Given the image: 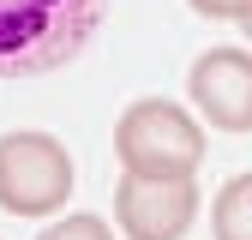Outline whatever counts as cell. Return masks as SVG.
I'll use <instances>...</instances> for the list:
<instances>
[{
	"mask_svg": "<svg viewBox=\"0 0 252 240\" xmlns=\"http://www.w3.org/2000/svg\"><path fill=\"white\" fill-rule=\"evenodd\" d=\"M108 0H0V78L54 72L96 36Z\"/></svg>",
	"mask_w": 252,
	"mask_h": 240,
	"instance_id": "6da1fadb",
	"label": "cell"
},
{
	"mask_svg": "<svg viewBox=\"0 0 252 240\" xmlns=\"http://www.w3.org/2000/svg\"><path fill=\"white\" fill-rule=\"evenodd\" d=\"M114 156L126 174H192L204 162V126L168 96H144L114 120Z\"/></svg>",
	"mask_w": 252,
	"mask_h": 240,
	"instance_id": "7a4b0ae2",
	"label": "cell"
},
{
	"mask_svg": "<svg viewBox=\"0 0 252 240\" xmlns=\"http://www.w3.org/2000/svg\"><path fill=\"white\" fill-rule=\"evenodd\" d=\"M72 156L48 132H6L0 138V210L6 216H54L72 198Z\"/></svg>",
	"mask_w": 252,
	"mask_h": 240,
	"instance_id": "3957f363",
	"label": "cell"
},
{
	"mask_svg": "<svg viewBox=\"0 0 252 240\" xmlns=\"http://www.w3.org/2000/svg\"><path fill=\"white\" fill-rule=\"evenodd\" d=\"M198 216V180L192 174H120L114 222L126 240H186Z\"/></svg>",
	"mask_w": 252,
	"mask_h": 240,
	"instance_id": "277c9868",
	"label": "cell"
},
{
	"mask_svg": "<svg viewBox=\"0 0 252 240\" xmlns=\"http://www.w3.org/2000/svg\"><path fill=\"white\" fill-rule=\"evenodd\" d=\"M192 108L222 132H252V54L246 48H204L186 72Z\"/></svg>",
	"mask_w": 252,
	"mask_h": 240,
	"instance_id": "5b68a950",
	"label": "cell"
},
{
	"mask_svg": "<svg viewBox=\"0 0 252 240\" xmlns=\"http://www.w3.org/2000/svg\"><path fill=\"white\" fill-rule=\"evenodd\" d=\"M210 228H216V240H252V168L234 174L228 186L216 192V204H210Z\"/></svg>",
	"mask_w": 252,
	"mask_h": 240,
	"instance_id": "8992f818",
	"label": "cell"
},
{
	"mask_svg": "<svg viewBox=\"0 0 252 240\" xmlns=\"http://www.w3.org/2000/svg\"><path fill=\"white\" fill-rule=\"evenodd\" d=\"M36 240H114V228H108L102 216H90V210H84V216H60V222L42 228Z\"/></svg>",
	"mask_w": 252,
	"mask_h": 240,
	"instance_id": "52a82bcc",
	"label": "cell"
},
{
	"mask_svg": "<svg viewBox=\"0 0 252 240\" xmlns=\"http://www.w3.org/2000/svg\"><path fill=\"white\" fill-rule=\"evenodd\" d=\"M192 12H204V18H222V24H246L252 18V0H186Z\"/></svg>",
	"mask_w": 252,
	"mask_h": 240,
	"instance_id": "ba28073f",
	"label": "cell"
},
{
	"mask_svg": "<svg viewBox=\"0 0 252 240\" xmlns=\"http://www.w3.org/2000/svg\"><path fill=\"white\" fill-rule=\"evenodd\" d=\"M240 30H246V36H252V18H246V24H240Z\"/></svg>",
	"mask_w": 252,
	"mask_h": 240,
	"instance_id": "9c48e42d",
	"label": "cell"
}]
</instances>
